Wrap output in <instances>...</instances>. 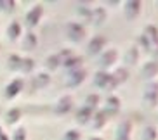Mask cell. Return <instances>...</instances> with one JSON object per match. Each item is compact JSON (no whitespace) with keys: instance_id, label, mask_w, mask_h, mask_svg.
<instances>
[{"instance_id":"cell-1","label":"cell","mask_w":158,"mask_h":140,"mask_svg":"<svg viewBox=\"0 0 158 140\" xmlns=\"http://www.w3.org/2000/svg\"><path fill=\"white\" fill-rule=\"evenodd\" d=\"M143 104L144 107L153 109L158 104V81H148L143 90Z\"/></svg>"},{"instance_id":"cell-2","label":"cell","mask_w":158,"mask_h":140,"mask_svg":"<svg viewBox=\"0 0 158 140\" xmlns=\"http://www.w3.org/2000/svg\"><path fill=\"white\" fill-rule=\"evenodd\" d=\"M66 33H68V37H70L73 42H80V40H84V37H85V28L78 23H68L66 24Z\"/></svg>"},{"instance_id":"cell-3","label":"cell","mask_w":158,"mask_h":140,"mask_svg":"<svg viewBox=\"0 0 158 140\" xmlns=\"http://www.w3.org/2000/svg\"><path fill=\"white\" fill-rule=\"evenodd\" d=\"M123 5H125V7H123L125 18L129 19V21H134L141 12V2L139 0H129V2H125Z\"/></svg>"},{"instance_id":"cell-4","label":"cell","mask_w":158,"mask_h":140,"mask_svg":"<svg viewBox=\"0 0 158 140\" xmlns=\"http://www.w3.org/2000/svg\"><path fill=\"white\" fill-rule=\"evenodd\" d=\"M85 76H87V71L85 69H82V68L73 69V71H70V75L66 76V85L68 87H77V85H80L85 80Z\"/></svg>"},{"instance_id":"cell-5","label":"cell","mask_w":158,"mask_h":140,"mask_svg":"<svg viewBox=\"0 0 158 140\" xmlns=\"http://www.w3.org/2000/svg\"><path fill=\"white\" fill-rule=\"evenodd\" d=\"M94 85L99 88H111V73L108 71H98L94 75Z\"/></svg>"},{"instance_id":"cell-6","label":"cell","mask_w":158,"mask_h":140,"mask_svg":"<svg viewBox=\"0 0 158 140\" xmlns=\"http://www.w3.org/2000/svg\"><path fill=\"white\" fill-rule=\"evenodd\" d=\"M130 131H132V123L129 119H123L120 125L116 126L115 140H130Z\"/></svg>"},{"instance_id":"cell-7","label":"cell","mask_w":158,"mask_h":140,"mask_svg":"<svg viewBox=\"0 0 158 140\" xmlns=\"http://www.w3.org/2000/svg\"><path fill=\"white\" fill-rule=\"evenodd\" d=\"M116 57H118V52H116L115 49H106V50L101 54L99 66H101V68H110L111 64L116 62Z\"/></svg>"},{"instance_id":"cell-8","label":"cell","mask_w":158,"mask_h":140,"mask_svg":"<svg viewBox=\"0 0 158 140\" xmlns=\"http://www.w3.org/2000/svg\"><path fill=\"white\" fill-rule=\"evenodd\" d=\"M108 40L106 37H102V35H98V37H94L90 42H89V52L90 54H99V52L106 47Z\"/></svg>"},{"instance_id":"cell-9","label":"cell","mask_w":158,"mask_h":140,"mask_svg":"<svg viewBox=\"0 0 158 140\" xmlns=\"http://www.w3.org/2000/svg\"><path fill=\"white\" fill-rule=\"evenodd\" d=\"M144 80H153L158 75V62L156 61H148L143 66V71H141Z\"/></svg>"},{"instance_id":"cell-10","label":"cell","mask_w":158,"mask_h":140,"mask_svg":"<svg viewBox=\"0 0 158 140\" xmlns=\"http://www.w3.org/2000/svg\"><path fill=\"white\" fill-rule=\"evenodd\" d=\"M127 78H129V69L127 68H118L111 75V88H115V87L122 85L123 81H127Z\"/></svg>"},{"instance_id":"cell-11","label":"cell","mask_w":158,"mask_h":140,"mask_svg":"<svg viewBox=\"0 0 158 140\" xmlns=\"http://www.w3.org/2000/svg\"><path fill=\"white\" fill-rule=\"evenodd\" d=\"M42 14H44V7L42 5H35V7L28 12V16H26V24H28V26H35V24L40 21Z\"/></svg>"},{"instance_id":"cell-12","label":"cell","mask_w":158,"mask_h":140,"mask_svg":"<svg viewBox=\"0 0 158 140\" xmlns=\"http://www.w3.org/2000/svg\"><path fill=\"white\" fill-rule=\"evenodd\" d=\"M23 80L21 78H18V80H14L10 85H7V88H5V97L7 99H12V97H16L21 90H23Z\"/></svg>"},{"instance_id":"cell-13","label":"cell","mask_w":158,"mask_h":140,"mask_svg":"<svg viewBox=\"0 0 158 140\" xmlns=\"http://www.w3.org/2000/svg\"><path fill=\"white\" fill-rule=\"evenodd\" d=\"M120 109V99L111 95V97L106 99V109H104V114L110 116V114H115L116 111Z\"/></svg>"},{"instance_id":"cell-14","label":"cell","mask_w":158,"mask_h":140,"mask_svg":"<svg viewBox=\"0 0 158 140\" xmlns=\"http://www.w3.org/2000/svg\"><path fill=\"white\" fill-rule=\"evenodd\" d=\"M89 19H90V23H94V24H101L102 21H106V10L102 9V7H96V9L90 10Z\"/></svg>"},{"instance_id":"cell-15","label":"cell","mask_w":158,"mask_h":140,"mask_svg":"<svg viewBox=\"0 0 158 140\" xmlns=\"http://www.w3.org/2000/svg\"><path fill=\"white\" fill-rule=\"evenodd\" d=\"M71 106H73V99L70 95H66V97L59 99V102L56 106V112L57 114H64V112H68L71 109Z\"/></svg>"},{"instance_id":"cell-16","label":"cell","mask_w":158,"mask_h":140,"mask_svg":"<svg viewBox=\"0 0 158 140\" xmlns=\"http://www.w3.org/2000/svg\"><path fill=\"white\" fill-rule=\"evenodd\" d=\"M106 114H104V111H96L92 114V126L96 128V130H99V128H102V126L106 125Z\"/></svg>"},{"instance_id":"cell-17","label":"cell","mask_w":158,"mask_h":140,"mask_svg":"<svg viewBox=\"0 0 158 140\" xmlns=\"http://www.w3.org/2000/svg\"><path fill=\"white\" fill-rule=\"evenodd\" d=\"M92 114H94L92 109H89V107H85V106H82V107L78 109V112H77V121H78V123H87V121H90Z\"/></svg>"},{"instance_id":"cell-18","label":"cell","mask_w":158,"mask_h":140,"mask_svg":"<svg viewBox=\"0 0 158 140\" xmlns=\"http://www.w3.org/2000/svg\"><path fill=\"white\" fill-rule=\"evenodd\" d=\"M123 61H125L129 66L135 64V62L139 61V49H137V47H130L129 50H127L125 59H123Z\"/></svg>"},{"instance_id":"cell-19","label":"cell","mask_w":158,"mask_h":140,"mask_svg":"<svg viewBox=\"0 0 158 140\" xmlns=\"http://www.w3.org/2000/svg\"><path fill=\"white\" fill-rule=\"evenodd\" d=\"M144 37H146V40H148L149 43H153L158 40V28L156 26H153V24H148L146 28H144Z\"/></svg>"},{"instance_id":"cell-20","label":"cell","mask_w":158,"mask_h":140,"mask_svg":"<svg viewBox=\"0 0 158 140\" xmlns=\"http://www.w3.org/2000/svg\"><path fill=\"white\" fill-rule=\"evenodd\" d=\"M82 61H84L82 57H73V56H70L68 59H64V61L61 62V64L64 66V68H68V69L73 71V69H78L80 64H82Z\"/></svg>"},{"instance_id":"cell-21","label":"cell","mask_w":158,"mask_h":140,"mask_svg":"<svg viewBox=\"0 0 158 140\" xmlns=\"http://www.w3.org/2000/svg\"><path fill=\"white\" fill-rule=\"evenodd\" d=\"M7 35H9L12 40H16V38H19V35H21V24L18 23V21H14V23L9 24V28H7Z\"/></svg>"},{"instance_id":"cell-22","label":"cell","mask_w":158,"mask_h":140,"mask_svg":"<svg viewBox=\"0 0 158 140\" xmlns=\"http://www.w3.org/2000/svg\"><path fill=\"white\" fill-rule=\"evenodd\" d=\"M98 104H99V95H98V93H89V95H87V99H85V104H84V106H85V107H89V109H92V111H94Z\"/></svg>"},{"instance_id":"cell-23","label":"cell","mask_w":158,"mask_h":140,"mask_svg":"<svg viewBox=\"0 0 158 140\" xmlns=\"http://www.w3.org/2000/svg\"><path fill=\"white\" fill-rule=\"evenodd\" d=\"M158 137V131L155 126H146L143 131V140H156Z\"/></svg>"},{"instance_id":"cell-24","label":"cell","mask_w":158,"mask_h":140,"mask_svg":"<svg viewBox=\"0 0 158 140\" xmlns=\"http://www.w3.org/2000/svg\"><path fill=\"white\" fill-rule=\"evenodd\" d=\"M51 81V76H47V75H38L37 78L33 80V87H37V88H42V87H45L47 83Z\"/></svg>"},{"instance_id":"cell-25","label":"cell","mask_w":158,"mask_h":140,"mask_svg":"<svg viewBox=\"0 0 158 140\" xmlns=\"http://www.w3.org/2000/svg\"><path fill=\"white\" fill-rule=\"evenodd\" d=\"M24 47H26L28 50H31V49L37 47V37H35L33 33H26V35H24Z\"/></svg>"},{"instance_id":"cell-26","label":"cell","mask_w":158,"mask_h":140,"mask_svg":"<svg viewBox=\"0 0 158 140\" xmlns=\"http://www.w3.org/2000/svg\"><path fill=\"white\" fill-rule=\"evenodd\" d=\"M19 118H21V111H19L18 107H14L7 112V118H5V119H7V123H16Z\"/></svg>"},{"instance_id":"cell-27","label":"cell","mask_w":158,"mask_h":140,"mask_svg":"<svg viewBox=\"0 0 158 140\" xmlns=\"http://www.w3.org/2000/svg\"><path fill=\"white\" fill-rule=\"evenodd\" d=\"M21 62H23V59L19 56H16V54H12V56L9 57V68L10 69H19V68H21Z\"/></svg>"},{"instance_id":"cell-28","label":"cell","mask_w":158,"mask_h":140,"mask_svg":"<svg viewBox=\"0 0 158 140\" xmlns=\"http://www.w3.org/2000/svg\"><path fill=\"white\" fill-rule=\"evenodd\" d=\"M33 66H35L33 59H23V62H21V68H19V71H23V73H30V71L33 69Z\"/></svg>"},{"instance_id":"cell-29","label":"cell","mask_w":158,"mask_h":140,"mask_svg":"<svg viewBox=\"0 0 158 140\" xmlns=\"http://www.w3.org/2000/svg\"><path fill=\"white\" fill-rule=\"evenodd\" d=\"M61 64V59H59V56H52V57H49V59H47V68H49V69H56L57 66Z\"/></svg>"},{"instance_id":"cell-30","label":"cell","mask_w":158,"mask_h":140,"mask_svg":"<svg viewBox=\"0 0 158 140\" xmlns=\"http://www.w3.org/2000/svg\"><path fill=\"white\" fill-rule=\"evenodd\" d=\"M80 138H82V135L77 130H68L64 133V137H63V140H80Z\"/></svg>"},{"instance_id":"cell-31","label":"cell","mask_w":158,"mask_h":140,"mask_svg":"<svg viewBox=\"0 0 158 140\" xmlns=\"http://www.w3.org/2000/svg\"><path fill=\"white\" fill-rule=\"evenodd\" d=\"M14 140H26V130L24 128H18L14 133Z\"/></svg>"},{"instance_id":"cell-32","label":"cell","mask_w":158,"mask_h":140,"mask_svg":"<svg viewBox=\"0 0 158 140\" xmlns=\"http://www.w3.org/2000/svg\"><path fill=\"white\" fill-rule=\"evenodd\" d=\"M149 54H153L155 57H158V40L156 42H153V43H149Z\"/></svg>"},{"instance_id":"cell-33","label":"cell","mask_w":158,"mask_h":140,"mask_svg":"<svg viewBox=\"0 0 158 140\" xmlns=\"http://www.w3.org/2000/svg\"><path fill=\"white\" fill-rule=\"evenodd\" d=\"M0 140H9V137L5 135L4 131H2V133H0Z\"/></svg>"},{"instance_id":"cell-34","label":"cell","mask_w":158,"mask_h":140,"mask_svg":"<svg viewBox=\"0 0 158 140\" xmlns=\"http://www.w3.org/2000/svg\"><path fill=\"white\" fill-rule=\"evenodd\" d=\"M90 140H102L101 137H90Z\"/></svg>"},{"instance_id":"cell-35","label":"cell","mask_w":158,"mask_h":140,"mask_svg":"<svg viewBox=\"0 0 158 140\" xmlns=\"http://www.w3.org/2000/svg\"><path fill=\"white\" fill-rule=\"evenodd\" d=\"M0 133H2V128H0Z\"/></svg>"}]
</instances>
